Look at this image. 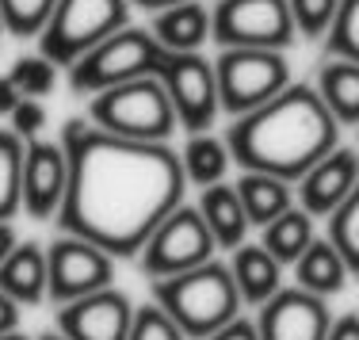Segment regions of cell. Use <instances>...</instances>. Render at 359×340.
<instances>
[{
	"instance_id": "36",
	"label": "cell",
	"mask_w": 359,
	"mask_h": 340,
	"mask_svg": "<svg viewBox=\"0 0 359 340\" xmlns=\"http://www.w3.org/2000/svg\"><path fill=\"white\" fill-rule=\"evenodd\" d=\"M20 92H15V84L8 81V76H0V115H12V107L20 104Z\"/></svg>"
},
{
	"instance_id": "15",
	"label": "cell",
	"mask_w": 359,
	"mask_h": 340,
	"mask_svg": "<svg viewBox=\"0 0 359 340\" xmlns=\"http://www.w3.org/2000/svg\"><path fill=\"white\" fill-rule=\"evenodd\" d=\"M359 180V157L355 149H332L329 157H321L310 172L298 180V199L310 218H329L340 203L348 199V191Z\"/></svg>"
},
{
	"instance_id": "26",
	"label": "cell",
	"mask_w": 359,
	"mask_h": 340,
	"mask_svg": "<svg viewBox=\"0 0 359 340\" xmlns=\"http://www.w3.org/2000/svg\"><path fill=\"white\" fill-rule=\"evenodd\" d=\"M20 172L23 142L12 130H0V222H12L20 210Z\"/></svg>"
},
{
	"instance_id": "35",
	"label": "cell",
	"mask_w": 359,
	"mask_h": 340,
	"mask_svg": "<svg viewBox=\"0 0 359 340\" xmlns=\"http://www.w3.org/2000/svg\"><path fill=\"white\" fill-rule=\"evenodd\" d=\"M15 329H20V306H15L4 291H0V336H4V333H15Z\"/></svg>"
},
{
	"instance_id": "11",
	"label": "cell",
	"mask_w": 359,
	"mask_h": 340,
	"mask_svg": "<svg viewBox=\"0 0 359 340\" xmlns=\"http://www.w3.org/2000/svg\"><path fill=\"white\" fill-rule=\"evenodd\" d=\"M111 279H115L111 257L81 237L62 233L46 249V294L57 306L104 291V287H111Z\"/></svg>"
},
{
	"instance_id": "33",
	"label": "cell",
	"mask_w": 359,
	"mask_h": 340,
	"mask_svg": "<svg viewBox=\"0 0 359 340\" xmlns=\"http://www.w3.org/2000/svg\"><path fill=\"white\" fill-rule=\"evenodd\" d=\"M207 340H260V336H256V321H249V318H233V321H226L218 333H210Z\"/></svg>"
},
{
	"instance_id": "18",
	"label": "cell",
	"mask_w": 359,
	"mask_h": 340,
	"mask_svg": "<svg viewBox=\"0 0 359 340\" xmlns=\"http://www.w3.org/2000/svg\"><path fill=\"white\" fill-rule=\"evenodd\" d=\"M207 222L210 237H215L218 249H237L249 233V218H245V207L237 199L233 184H210L199 195V207H195Z\"/></svg>"
},
{
	"instance_id": "27",
	"label": "cell",
	"mask_w": 359,
	"mask_h": 340,
	"mask_svg": "<svg viewBox=\"0 0 359 340\" xmlns=\"http://www.w3.org/2000/svg\"><path fill=\"white\" fill-rule=\"evenodd\" d=\"M325 50L337 62L359 65V0H340L329 31H325Z\"/></svg>"
},
{
	"instance_id": "21",
	"label": "cell",
	"mask_w": 359,
	"mask_h": 340,
	"mask_svg": "<svg viewBox=\"0 0 359 340\" xmlns=\"http://www.w3.org/2000/svg\"><path fill=\"white\" fill-rule=\"evenodd\" d=\"M294 271H298V287L318 294V299L337 294L348 279V268H344V260H340V252L332 249L325 237H313L310 249L294 260Z\"/></svg>"
},
{
	"instance_id": "31",
	"label": "cell",
	"mask_w": 359,
	"mask_h": 340,
	"mask_svg": "<svg viewBox=\"0 0 359 340\" xmlns=\"http://www.w3.org/2000/svg\"><path fill=\"white\" fill-rule=\"evenodd\" d=\"M126 340H184V333H180L176 321L168 318V313L161 310L157 302H153V306H142V310H134Z\"/></svg>"
},
{
	"instance_id": "28",
	"label": "cell",
	"mask_w": 359,
	"mask_h": 340,
	"mask_svg": "<svg viewBox=\"0 0 359 340\" xmlns=\"http://www.w3.org/2000/svg\"><path fill=\"white\" fill-rule=\"evenodd\" d=\"M57 0H0V20L4 31L15 39H35L46 27L50 12H54Z\"/></svg>"
},
{
	"instance_id": "20",
	"label": "cell",
	"mask_w": 359,
	"mask_h": 340,
	"mask_svg": "<svg viewBox=\"0 0 359 340\" xmlns=\"http://www.w3.org/2000/svg\"><path fill=\"white\" fill-rule=\"evenodd\" d=\"M321 104L337 118V126H359V65L352 62H321L318 69V88Z\"/></svg>"
},
{
	"instance_id": "7",
	"label": "cell",
	"mask_w": 359,
	"mask_h": 340,
	"mask_svg": "<svg viewBox=\"0 0 359 340\" xmlns=\"http://www.w3.org/2000/svg\"><path fill=\"white\" fill-rule=\"evenodd\" d=\"M290 84V65L283 50H222L215 62L218 107L229 115H249L279 96Z\"/></svg>"
},
{
	"instance_id": "34",
	"label": "cell",
	"mask_w": 359,
	"mask_h": 340,
	"mask_svg": "<svg viewBox=\"0 0 359 340\" xmlns=\"http://www.w3.org/2000/svg\"><path fill=\"white\" fill-rule=\"evenodd\" d=\"M325 340H359V318L355 313H344L340 321H332Z\"/></svg>"
},
{
	"instance_id": "5",
	"label": "cell",
	"mask_w": 359,
	"mask_h": 340,
	"mask_svg": "<svg viewBox=\"0 0 359 340\" xmlns=\"http://www.w3.org/2000/svg\"><path fill=\"white\" fill-rule=\"evenodd\" d=\"M126 20H130L126 0H57L46 27L39 31V57H46L54 69L73 65L92 46L123 31Z\"/></svg>"
},
{
	"instance_id": "3",
	"label": "cell",
	"mask_w": 359,
	"mask_h": 340,
	"mask_svg": "<svg viewBox=\"0 0 359 340\" xmlns=\"http://www.w3.org/2000/svg\"><path fill=\"white\" fill-rule=\"evenodd\" d=\"M153 302L176 321V329L191 340H207L218 333L226 321L237 318L241 294L226 264L207 260V264L180 271V276L153 279Z\"/></svg>"
},
{
	"instance_id": "38",
	"label": "cell",
	"mask_w": 359,
	"mask_h": 340,
	"mask_svg": "<svg viewBox=\"0 0 359 340\" xmlns=\"http://www.w3.org/2000/svg\"><path fill=\"white\" fill-rule=\"evenodd\" d=\"M126 4H142V8H153V12H161V8L180 4V0H126Z\"/></svg>"
},
{
	"instance_id": "12",
	"label": "cell",
	"mask_w": 359,
	"mask_h": 340,
	"mask_svg": "<svg viewBox=\"0 0 359 340\" xmlns=\"http://www.w3.org/2000/svg\"><path fill=\"white\" fill-rule=\"evenodd\" d=\"M329 306L318 294L290 287L276 291L264 302L260 318H256V336L260 340H325L329 336Z\"/></svg>"
},
{
	"instance_id": "37",
	"label": "cell",
	"mask_w": 359,
	"mask_h": 340,
	"mask_svg": "<svg viewBox=\"0 0 359 340\" xmlns=\"http://www.w3.org/2000/svg\"><path fill=\"white\" fill-rule=\"evenodd\" d=\"M15 245H20V241H15V229H12V222H0V260H4L8 252L15 249Z\"/></svg>"
},
{
	"instance_id": "39",
	"label": "cell",
	"mask_w": 359,
	"mask_h": 340,
	"mask_svg": "<svg viewBox=\"0 0 359 340\" xmlns=\"http://www.w3.org/2000/svg\"><path fill=\"white\" fill-rule=\"evenodd\" d=\"M0 340H27V336H23L20 329H15V333H4V336H0Z\"/></svg>"
},
{
	"instance_id": "32",
	"label": "cell",
	"mask_w": 359,
	"mask_h": 340,
	"mask_svg": "<svg viewBox=\"0 0 359 340\" xmlns=\"http://www.w3.org/2000/svg\"><path fill=\"white\" fill-rule=\"evenodd\" d=\"M8 118H12V134H15V138H20V142H31V138L42 130V123H46V107H42L39 100H20Z\"/></svg>"
},
{
	"instance_id": "41",
	"label": "cell",
	"mask_w": 359,
	"mask_h": 340,
	"mask_svg": "<svg viewBox=\"0 0 359 340\" xmlns=\"http://www.w3.org/2000/svg\"><path fill=\"white\" fill-rule=\"evenodd\" d=\"M0 35H4V20H0Z\"/></svg>"
},
{
	"instance_id": "14",
	"label": "cell",
	"mask_w": 359,
	"mask_h": 340,
	"mask_svg": "<svg viewBox=\"0 0 359 340\" xmlns=\"http://www.w3.org/2000/svg\"><path fill=\"white\" fill-rule=\"evenodd\" d=\"M65 195V153L54 142L31 138L23 142V172H20V207L31 218H54Z\"/></svg>"
},
{
	"instance_id": "17",
	"label": "cell",
	"mask_w": 359,
	"mask_h": 340,
	"mask_svg": "<svg viewBox=\"0 0 359 340\" xmlns=\"http://www.w3.org/2000/svg\"><path fill=\"white\" fill-rule=\"evenodd\" d=\"M0 291L15 306H39L46 299V249L23 241L0 260Z\"/></svg>"
},
{
	"instance_id": "16",
	"label": "cell",
	"mask_w": 359,
	"mask_h": 340,
	"mask_svg": "<svg viewBox=\"0 0 359 340\" xmlns=\"http://www.w3.org/2000/svg\"><path fill=\"white\" fill-rule=\"evenodd\" d=\"M153 39L168 54H199V46L210 39V12L199 0H180L153 15Z\"/></svg>"
},
{
	"instance_id": "23",
	"label": "cell",
	"mask_w": 359,
	"mask_h": 340,
	"mask_svg": "<svg viewBox=\"0 0 359 340\" xmlns=\"http://www.w3.org/2000/svg\"><path fill=\"white\" fill-rule=\"evenodd\" d=\"M313 241V218L306 215V210H283V215L276 218V222L264 226V249L276 257V264H294L298 257H302L306 249H310Z\"/></svg>"
},
{
	"instance_id": "2",
	"label": "cell",
	"mask_w": 359,
	"mask_h": 340,
	"mask_svg": "<svg viewBox=\"0 0 359 340\" xmlns=\"http://www.w3.org/2000/svg\"><path fill=\"white\" fill-rule=\"evenodd\" d=\"M337 118L310 84H287L279 96L249 115H237L226 134V149L245 172L276 180H302L321 157L337 149Z\"/></svg>"
},
{
	"instance_id": "10",
	"label": "cell",
	"mask_w": 359,
	"mask_h": 340,
	"mask_svg": "<svg viewBox=\"0 0 359 340\" xmlns=\"http://www.w3.org/2000/svg\"><path fill=\"white\" fill-rule=\"evenodd\" d=\"M157 81L168 92V100H172L176 123L191 134H207V126L218 115L215 65L203 54H165Z\"/></svg>"
},
{
	"instance_id": "1",
	"label": "cell",
	"mask_w": 359,
	"mask_h": 340,
	"mask_svg": "<svg viewBox=\"0 0 359 340\" xmlns=\"http://www.w3.org/2000/svg\"><path fill=\"white\" fill-rule=\"evenodd\" d=\"M62 153L65 195L57 222L107 257H134L184 199V168L165 142L115 138L69 118Z\"/></svg>"
},
{
	"instance_id": "25",
	"label": "cell",
	"mask_w": 359,
	"mask_h": 340,
	"mask_svg": "<svg viewBox=\"0 0 359 340\" xmlns=\"http://www.w3.org/2000/svg\"><path fill=\"white\" fill-rule=\"evenodd\" d=\"M329 245L340 252L348 276H352V271L359 276V180H355V188L348 191V199L329 215Z\"/></svg>"
},
{
	"instance_id": "9",
	"label": "cell",
	"mask_w": 359,
	"mask_h": 340,
	"mask_svg": "<svg viewBox=\"0 0 359 340\" xmlns=\"http://www.w3.org/2000/svg\"><path fill=\"white\" fill-rule=\"evenodd\" d=\"M215 237H210L207 222L195 207H176L142 245V271L149 279H165L191 271L207 260H215Z\"/></svg>"
},
{
	"instance_id": "8",
	"label": "cell",
	"mask_w": 359,
	"mask_h": 340,
	"mask_svg": "<svg viewBox=\"0 0 359 340\" xmlns=\"http://www.w3.org/2000/svg\"><path fill=\"white\" fill-rule=\"evenodd\" d=\"M210 39L222 50H283L294 42V20L287 0H218Z\"/></svg>"
},
{
	"instance_id": "30",
	"label": "cell",
	"mask_w": 359,
	"mask_h": 340,
	"mask_svg": "<svg viewBox=\"0 0 359 340\" xmlns=\"http://www.w3.org/2000/svg\"><path fill=\"white\" fill-rule=\"evenodd\" d=\"M337 4L340 0H287L290 20H294V27L306 39H325L332 15H337Z\"/></svg>"
},
{
	"instance_id": "24",
	"label": "cell",
	"mask_w": 359,
	"mask_h": 340,
	"mask_svg": "<svg viewBox=\"0 0 359 340\" xmlns=\"http://www.w3.org/2000/svg\"><path fill=\"white\" fill-rule=\"evenodd\" d=\"M180 168H184V180H191L195 188L222 184V176H226V168H229L226 142L210 138V134H191L184 157H180Z\"/></svg>"
},
{
	"instance_id": "29",
	"label": "cell",
	"mask_w": 359,
	"mask_h": 340,
	"mask_svg": "<svg viewBox=\"0 0 359 340\" xmlns=\"http://www.w3.org/2000/svg\"><path fill=\"white\" fill-rule=\"evenodd\" d=\"M8 81L15 84V92H20L23 100H39V96H46V92H54L57 73L46 57L35 54V57H20V62L12 65V73H8Z\"/></svg>"
},
{
	"instance_id": "22",
	"label": "cell",
	"mask_w": 359,
	"mask_h": 340,
	"mask_svg": "<svg viewBox=\"0 0 359 340\" xmlns=\"http://www.w3.org/2000/svg\"><path fill=\"white\" fill-rule=\"evenodd\" d=\"M237 199L245 207V218L249 226H268L276 222L283 210H290V184L276 180V176H264V172H245L237 180Z\"/></svg>"
},
{
	"instance_id": "13",
	"label": "cell",
	"mask_w": 359,
	"mask_h": 340,
	"mask_svg": "<svg viewBox=\"0 0 359 340\" xmlns=\"http://www.w3.org/2000/svg\"><path fill=\"white\" fill-rule=\"evenodd\" d=\"M134 306L123 291L104 287L96 294H84L57 310V329L65 340H126Z\"/></svg>"
},
{
	"instance_id": "6",
	"label": "cell",
	"mask_w": 359,
	"mask_h": 340,
	"mask_svg": "<svg viewBox=\"0 0 359 340\" xmlns=\"http://www.w3.org/2000/svg\"><path fill=\"white\" fill-rule=\"evenodd\" d=\"M165 54L168 50L161 46L149 31L123 27L69 65V88L76 96H81V92L84 96H96V92L115 88V84L138 81V76H157Z\"/></svg>"
},
{
	"instance_id": "40",
	"label": "cell",
	"mask_w": 359,
	"mask_h": 340,
	"mask_svg": "<svg viewBox=\"0 0 359 340\" xmlns=\"http://www.w3.org/2000/svg\"><path fill=\"white\" fill-rule=\"evenodd\" d=\"M39 340H65V336H62V333H42Z\"/></svg>"
},
{
	"instance_id": "4",
	"label": "cell",
	"mask_w": 359,
	"mask_h": 340,
	"mask_svg": "<svg viewBox=\"0 0 359 340\" xmlns=\"http://www.w3.org/2000/svg\"><path fill=\"white\" fill-rule=\"evenodd\" d=\"M88 111L100 130L130 142H165L176 130L172 100L157 76H138V81L96 92Z\"/></svg>"
},
{
	"instance_id": "19",
	"label": "cell",
	"mask_w": 359,
	"mask_h": 340,
	"mask_svg": "<svg viewBox=\"0 0 359 340\" xmlns=\"http://www.w3.org/2000/svg\"><path fill=\"white\" fill-rule=\"evenodd\" d=\"M229 276L237 283L241 302H252V306H264L279 291V264L264 245H237Z\"/></svg>"
}]
</instances>
